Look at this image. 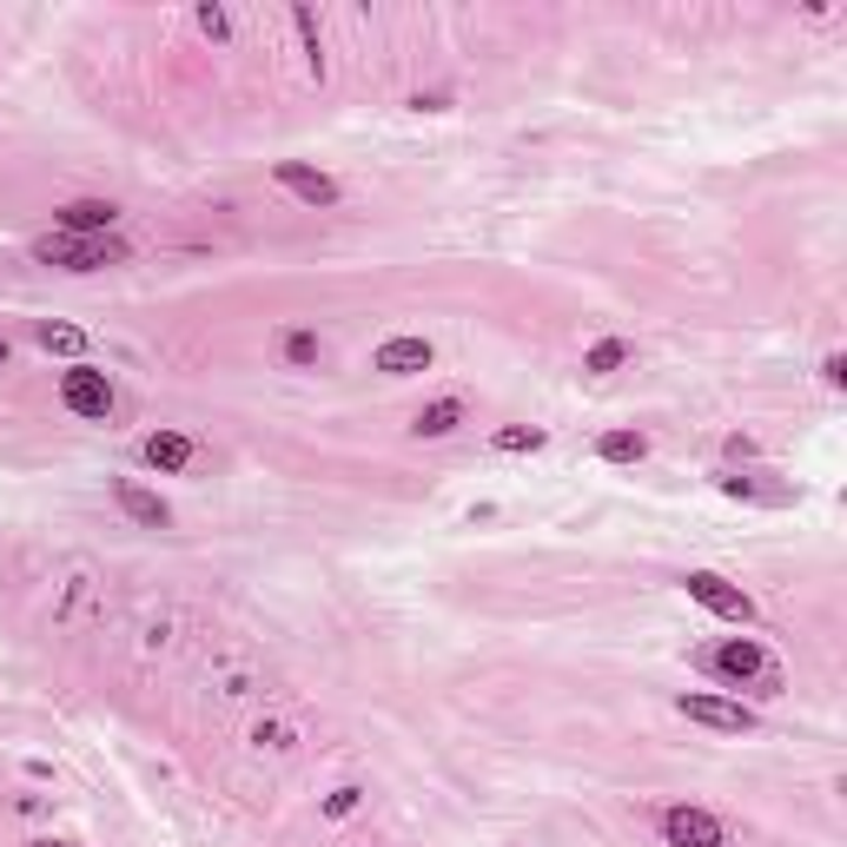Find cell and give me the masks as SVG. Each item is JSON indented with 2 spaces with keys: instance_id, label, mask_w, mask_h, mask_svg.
<instances>
[{
  "instance_id": "cell-1",
  "label": "cell",
  "mask_w": 847,
  "mask_h": 847,
  "mask_svg": "<svg viewBox=\"0 0 847 847\" xmlns=\"http://www.w3.org/2000/svg\"><path fill=\"white\" fill-rule=\"evenodd\" d=\"M34 259L40 266H60V272H107V266H126V245L107 232V238H73V232H40L34 238Z\"/></svg>"
},
{
  "instance_id": "cell-2",
  "label": "cell",
  "mask_w": 847,
  "mask_h": 847,
  "mask_svg": "<svg viewBox=\"0 0 847 847\" xmlns=\"http://www.w3.org/2000/svg\"><path fill=\"white\" fill-rule=\"evenodd\" d=\"M709 668H715V675H728L735 689H741V683H754V696H782V668L769 662V649H761L754 636H728V642L709 655Z\"/></svg>"
},
{
  "instance_id": "cell-3",
  "label": "cell",
  "mask_w": 847,
  "mask_h": 847,
  "mask_svg": "<svg viewBox=\"0 0 847 847\" xmlns=\"http://www.w3.org/2000/svg\"><path fill=\"white\" fill-rule=\"evenodd\" d=\"M683 589L709 610V616H722V623H735V629H748L754 623V603H748V589H735L728 576H715V569H689L683 576Z\"/></svg>"
},
{
  "instance_id": "cell-4",
  "label": "cell",
  "mask_w": 847,
  "mask_h": 847,
  "mask_svg": "<svg viewBox=\"0 0 847 847\" xmlns=\"http://www.w3.org/2000/svg\"><path fill=\"white\" fill-rule=\"evenodd\" d=\"M60 404H66L73 417H87V424H107V417H113V384H107V371H94V365L60 371Z\"/></svg>"
},
{
  "instance_id": "cell-5",
  "label": "cell",
  "mask_w": 847,
  "mask_h": 847,
  "mask_svg": "<svg viewBox=\"0 0 847 847\" xmlns=\"http://www.w3.org/2000/svg\"><path fill=\"white\" fill-rule=\"evenodd\" d=\"M675 709L696 728H715V735H754L761 728V715L748 702H728V696H675Z\"/></svg>"
},
{
  "instance_id": "cell-6",
  "label": "cell",
  "mask_w": 847,
  "mask_h": 847,
  "mask_svg": "<svg viewBox=\"0 0 847 847\" xmlns=\"http://www.w3.org/2000/svg\"><path fill=\"white\" fill-rule=\"evenodd\" d=\"M662 840L668 847H728V827L696 801H675V808H662Z\"/></svg>"
},
{
  "instance_id": "cell-7",
  "label": "cell",
  "mask_w": 847,
  "mask_h": 847,
  "mask_svg": "<svg viewBox=\"0 0 847 847\" xmlns=\"http://www.w3.org/2000/svg\"><path fill=\"white\" fill-rule=\"evenodd\" d=\"M431 337H384V345L371 352V371L384 378H410V371H431Z\"/></svg>"
},
{
  "instance_id": "cell-8",
  "label": "cell",
  "mask_w": 847,
  "mask_h": 847,
  "mask_svg": "<svg viewBox=\"0 0 847 847\" xmlns=\"http://www.w3.org/2000/svg\"><path fill=\"white\" fill-rule=\"evenodd\" d=\"M272 180H279L292 199H305V206H337V180L311 173V165H298V159H279V165H272Z\"/></svg>"
},
{
  "instance_id": "cell-9",
  "label": "cell",
  "mask_w": 847,
  "mask_h": 847,
  "mask_svg": "<svg viewBox=\"0 0 847 847\" xmlns=\"http://www.w3.org/2000/svg\"><path fill=\"white\" fill-rule=\"evenodd\" d=\"M113 219H120V206H113V199H73V206H60V225H53V232H73V238H107V232H113Z\"/></svg>"
},
{
  "instance_id": "cell-10",
  "label": "cell",
  "mask_w": 847,
  "mask_h": 847,
  "mask_svg": "<svg viewBox=\"0 0 847 847\" xmlns=\"http://www.w3.org/2000/svg\"><path fill=\"white\" fill-rule=\"evenodd\" d=\"M113 503H120V511H126L139 530H165V524H173V511H165V496L139 490L133 477H120V483H113Z\"/></svg>"
},
{
  "instance_id": "cell-11",
  "label": "cell",
  "mask_w": 847,
  "mask_h": 847,
  "mask_svg": "<svg viewBox=\"0 0 847 847\" xmlns=\"http://www.w3.org/2000/svg\"><path fill=\"white\" fill-rule=\"evenodd\" d=\"M139 457H146L159 477H173V470L193 464V438H186V431H152V438L139 444Z\"/></svg>"
},
{
  "instance_id": "cell-12",
  "label": "cell",
  "mask_w": 847,
  "mask_h": 847,
  "mask_svg": "<svg viewBox=\"0 0 847 847\" xmlns=\"http://www.w3.org/2000/svg\"><path fill=\"white\" fill-rule=\"evenodd\" d=\"M457 424H464V404H457V397H438V404H424V410L410 417V431H417V438H451Z\"/></svg>"
},
{
  "instance_id": "cell-13",
  "label": "cell",
  "mask_w": 847,
  "mask_h": 847,
  "mask_svg": "<svg viewBox=\"0 0 847 847\" xmlns=\"http://www.w3.org/2000/svg\"><path fill=\"white\" fill-rule=\"evenodd\" d=\"M597 457H603V464H642V457H649V438H642V431H603V438H597Z\"/></svg>"
},
{
  "instance_id": "cell-14",
  "label": "cell",
  "mask_w": 847,
  "mask_h": 847,
  "mask_svg": "<svg viewBox=\"0 0 847 847\" xmlns=\"http://www.w3.org/2000/svg\"><path fill=\"white\" fill-rule=\"evenodd\" d=\"M34 337H40V352H60V358H79V352H87V331H79V324H53V318H40Z\"/></svg>"
},
{
  "instance_id": "cell-15",
  "label": "cell",
  "mask_w": 847,
  "mask_h": 847,
  "mask_svg": "<svg viewBox=\"0 0 847 847\" xmlns=\"http://www.w3.org/2000/svg\"><path fill=\"white\" fill-rule=\"evenodd\" d=\"M623 365H629V337H603V345H589V358H582L589 378H610V371H623Z\"/></svg>"
},
{
  "instance_id": "cell-16",
  "label": "cell",
  "mask_w": 847,
  "mask_h": 847,
  "mask_svg": "<svg viewBox=\"0 0 847 847\" xmlns=\"http://www.w3.org/2000/svg\"><path fill=\"white\" fill-rule=\"evenodd\" d=\"M318 358H324L318 331H285V365H292V371H311Z\"/></svg>"
},
{
  "instance_id": "cell-17",
  "label": "cell",
  "mask_w": 847,
  "mask_h": 847,
  "mask_svg": "<svg viewBox=\"0 0 847 847\" xmlns=\"http://www.w3.org/2000/svg\"><path fill=\"white\" fill-rule=\"evenodd\" d=\"M490 444L496 451H543V431H537V424H503Z\"/></svg>"
},
{
  "instance_id": "cell-18",
  "label": "cell",
  "mask_w": 847,
  "mask_h": 847,
  "mask_svg": "<svg viewBox=\"0 0 847 847\" xmlns=\"http://www.w3.org/2000/svg\"><path fill=\"white\" fill-rule=\"evenodd\" d=\"M292 27L305 34V53H311V73H324V47H318V14H311V8H292Z\"/></svg>"
},
{
  "instance_id": "cell-19",
  "label": "cell",
  "mask_w": 847,
  "mask_h": 847,
  "mask_svg": "<svg viewBox=\"0 0 847 847\" xmlns=\"http://www.w3.org/2000/svg\"><path fill=\"white\" fill-rule=\"evenodd\" d=\"M193 21H199V34H206V40H232V21H225V8H199Z\"/></svg>"
},
{
  "instance_id": "cell-20",
  "label": "cell",
  "mask_w": 847,
  "mask_h": 847,
  "mask_svg": "<svg viewBox=\"0 0 847 847\" xmlns=\"http://www.w3.org/2000/svg\"><path fill=\"white\" fill-rule=\"evenodd\" d=\"M722 490H728V496H761V503H782V490H761L754 477H722Z\"/></svg>"
},
{
  "instance_id": "cell-21",
  "label": "cell",
  "mask_w": 847,
  "mask_h": 847,
  "mask_svg": "<svg viewBox=\"0 0 847 847\" xmlns=\"http://www.w3.org/2000/svg\"><path fill=\"white\" fill-rule=\"evenodd\" d=\"M352 808H358V788H331V795H324V814H331V821H345Z\"/></svg>"
},
{
  "instance_id": "cell-22",
  "label": "cell",
  "mask_w": 847,
  "mask_h": 847,
  "mask_svg": "<svg viewBox=\"0 0 847 847\" xmlns=\"http://www.w3.org/2000/svg\"><path fill=\"white\" fill-rule=\"evenodd\" d=\"M821 378H827V384H840V378H847V358H840V352H827V365H821Z\"/></svg>"
},
{
  "instance_id": "cell-23",
  "label": "cell",
  "mask_w": 847,
  "mask_h": 847,
  "mask_svg": "<svg viewBox=\"0 0 847 847\" xmlns=\"http://www.w3.org/2000/svg\"><path fill=\"white\" fill-rule=\"evenodd\" d=\"M8 358H14V345H8V337H0V365H8Z\"/></svg>"
},
{
  "instance_id": "cell-24",
  "label": "cell",
  "mask_w": 847,
  "mask_h": 847,
  "mask_svg": "<svg viewBox=\"0 0 847 847\" xmlns=\"http://www.w3.org/2000/svg\"><path fill=\"white\" fill-rule=\"evenodd\" d=\"M40 847H66V840H40Z\"/></svg>"
}]
</instances>
